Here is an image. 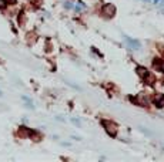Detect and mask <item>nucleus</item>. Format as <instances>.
Wrapping results in <instances>:
<instances>
[{
	"label": "nucleus",
	"mask_w": 164,
	"mask_h": 162,
	"mask_svg": "<svg viewBox=\"0 0 164 162\" xmlns=\"http://www.w3.org/2000/svg\"><path fill=\"white\" fill-rule=\"evenodd\" d=\"M154 102L157 104V107H164V95L158 94L154 97Z\"/></svg>",
	"instance_id": "1"
},
{
	"label": "nucleus",
	"mask_w": 164,
	"mask_h": 162,
	"mask_svg": "<svg viewBox=\"0 0 164 162\" xmlns=\"http://www.w3.org/2000/svg\"><path fill=\"white\" fill-rule=\"evenodd\" d=\"M4 4H6V0H0V9L4 7Z\"/></svg>",
	"instance_id": "2"
}]
</instances>
